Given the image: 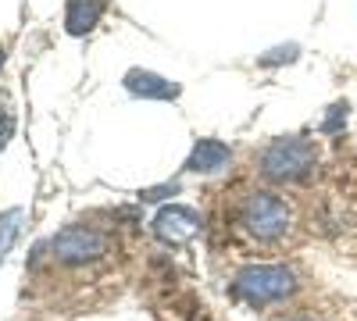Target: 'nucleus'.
<instances>
[{"label": "nucleus", "instance_id": "nucleus-8", "mask_svg": "<svg viewBox=\"0 0 357 321\" xmlns=\"http://www.w3.org/2000/svg\"><path fill=\"white\" fill-rule=\"evenodd\" d=\"M104 15V0H68L65 4V29L72 36H86Z\"/></svg>", "mask_w": 357, "mask_h": 321}, {"label": "nucleus", "instance_id": "nucleus-5", "mask_svg": "<svg viewBox=\"0 0 357 321\" xmlns=\"http://www.w3.org/2000/svg\"><path fill=\"white\" fill-rule=\"evenodd\" d=\"M154 232H158V240L161 243H186L193 240L197 232H200V214L193 208H183V203H172V208H161L158 218H154Z\"/></svg>", "mask_w": 357, "mask_h": 321}, {"label": "nucleus", "instance_id": "nucleus-2", "mask_svg": "<svg viewBox=\"0 0 357 321\" xmlns=\"http://www.w3.org/2000/svg\"><path fill=\"white\" fill-rule=\"evenodd\" d=\"M293 289H296V279L282 265H250L232 282V293L240 300H247L250 307L279 304V300H286L293 293Z\"/></svg>", "mask_w": 357, "mask_h": 321}, {"label": "nucleus", "instance_id": "nucleus-11", "mask_svg": "<svg viewBox=\"0 0 357 321\" xmlns=\"http://www.w3.org/2000/svg\"><path fill=\"white\" fill-rule=\"evenodd\" d=\"M296 50H301V47H296V43H289V47H275V50L268 54V57H261V65H279V61H296Z\"/></svg>", "mask_w": 357, "mask_h": 321}, {"label": "nucleus", "instance_id": "nucleus-7", "mask_svg": "<svg viewBox=\"0 0 357 321\" xmlns=\"http://www.w3.org/2000/svg\"><path fill=\"white\" fill-rule=\"evenodd\" d=\"M232 161V150L225 147L222 139H200L193 154L186 157V171H200V175H215Z\"/></svg>", "mask_w": 357, "mask_h": 321}, {"label": "nucleus", "instance_id": "nucleus-12", "mask_svg": "<svg viewBox=\"0 0 357 321\" xmlns=\"http://www.w3.org/2000/svg\"><path fill=\"white\" fill-rule=\"evenodd\" d=\"M168 193L175 196V193H178V186H175V182H165V186H154V189H143V193H139V200H146V203H154V200H165Z\"/></svg>", "mask_w": 357, "mask_h": 321}, {"label": "nucleus", "instance_id": "nucleus-6", "mask_svg": "<svg viewBox=\"0 0 357 321\" xmlns=\"http://www.w3.org/2000/svg\"><path fill=\"white\" fill-rule=\"evenodd\" d=\"M126 90L132 97H143V100H175L178 93H183V86L158 75V72H146V68H132L126 75Z\"/></svg>", "mask_w": 357, "mask_h": 321}, {"label": "nucleus", "instance_id": "nucleus-1", "mask_svg": "<svg viewBox=\"0 0 357 321\" xmlns=\"http://www.w3.org/2000/svg\"><path fill=\"white\" fill-rule=\"evenodd\" d=\"M314 164H318L314 143L301 139V136H286V139L268 143L261 154V175L272 182H301L314 171Z\"/></svg>", "mask_w": 357, "mask_h": 321}, {"label": "nucleus", "instance_id": "nucleus-14", "mask_svg": "<svg viewBox=\"0 0 357 321\" xmlns=\"http://www.w3.org/2000/svg\"><path fill=\"white\" fill-rule=\"evenodd\" d=\"M0 68H4V47H0Z\"/></svg>", "mask_w": 357, "mask_h": 321}, {"label": "nucleus", "instance_id": "nucleus-9", "mask_svg": "<svg viewBox=\"0 0 357 321\" xmlns=\"http://www.w3.org/2000/svg\"><path fill=\"white\" fill-rule=\"evenodd\" d=\"M22 221H25V211H22V208H11V211L0 214V265L8 260V253H11V246H15V240H18Z\"/></svg>", "mask_w": 357, "mask_h": 321}, {"label": "nucleus", "instance_id": "nucleus-13", "mask_svg": "<svg viewBox=\"0 0 357 321\" xmlns=\"http://www.w3.org/2000/svg\"><path fill=\"white\" fill-rule=\"evenodd\" d=\"M11 132H15V118H11V114H4V118H0V150L8 147V139H11Z\"/></svg>", "mask_w": 357, "mask_h": 321}, {"label": "nucleus", "instance_id": "nucleus-10", "mask_svg": "<svg viewBox=\"0 0 357 321\" xmlns=\"http://www.w3.org/2000/svg\"><path fill=\"white\" fill-rule=\"evenodd\" d=\"M343 125H347V104H333V107H329V118L321 122V132L333 136V132H340Z\"/></svg>", "mask_w": 357, "mask_h": 321}, {"label": "nucleus", "instance_id": "nucleus-4", "mask_svg": "<svg viewBox=\"0 0 357 321\" xmlns=\"http://www.w3.org/2000/svg\"><path fill=\"white\" fill-rule=\"evenodd\" d=\"M107 236L89 225H68L50 240V250L61 265H86V260H97L107 253Z\"/></svg>", "mask_w": 357, "mask_h": 321}, {"label": "nucleus", "instance_id": "nucleus-15", "mask_svg": "<svg viewBox=\"0 0 357 321\" xmlns=\"http://www.w3.org/2000/svg\"><path fill=\"white\" fill-rule=\"evenodd\" d=\"M296 321H311V318H296Z\"/></svg>", "mask_w": 357, "mask_h": 321}, {"label": "nucleus", "instance_id": "nucleus-3", "mask_svg": "<svg viewBox=\"0 0 357 321\" xmlns=\"http://www.w3.org/2000/svg\"><path fill=\"white\" fill-rule=\"evenodd\" d=\"M240 218H243L250 236L279 240L282 232L289 228V221H293V211H289V203L282 196H275V193H250L243 200V208H240Z\"/></svg>", "mask_w": 357, "mask_h": 321}]
</instances>
